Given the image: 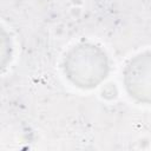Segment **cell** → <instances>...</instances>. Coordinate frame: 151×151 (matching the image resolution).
Wrapping results in <instances>:
<instances>
[{
    "label": "cell",
    "instance_id": "cell-2",
    "mask_svg": "<svg viewBox=\"0 0 151 151\" xmlns=\"http://www.w3.org/2000/svg\"><path fill=\"white\" fill-rule=\"evenodd\" d=\"M124 84L131 97L142 103H151V53H142L129 61L124 72Z\"/></svg>",
    "mask_w": 151,
    "mask_h": 151
},
{
    "label": "cell",
    "instance_id": "cell-1",
    "mask_svg": "<svg viewBox=\"0 0 151 151\" xmlns=\"http://www.w3.org/2000/svg\"><path fill=\"white\" fill-rule=\"evenodd\" d=\"M67 78L77 86L91 88L104 80L109 72L106 54L96 45L80 44L73 47L64 61Z\"/></svg>",
    "mask_w": 151,
    "mask_h": 151
}]
</instances>
